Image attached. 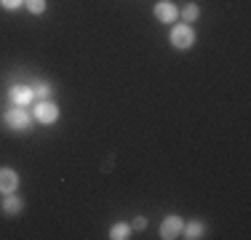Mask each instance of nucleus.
<instances>
[{"label":"nucleus","instance_id":"f257e3e1","mask_svg":"<svg viewBox=\"0 0 251 240\" xmlns=\"http://www.w3.org/2000/svg\"><path fill=\"white\" fill-rule=\"evenodd\" d=\"M169 43L179 48V51H184V48H193L195 43V32H193V27H187V24H176L174 29H171V35H169Z\"/></svg>","mask_w":251,"mask_h":240},{"label":"nucleus","instance_id":"f03ea898","mask_svg":"<svg viewBox=\"0 0 251 240\" xmlns=\"http://www.w3.org/2000/svg\"><path fill=\"white\" fill-rule=\"evenodd\" d=\"M32 115L35 120H40V123H56V118H59V110H56V104L49 99H38V104L32 107Z\"/></svg>","mask_w":251,"mask_h":240},{"label":"nucleus","instance_id":"7ed1b4c3","mask_svg":"<svg viewBox=\"0 0 251 240\" xmlns=\"http://www.w3.org/2000/svg\"><path fill=\"white\" fill-rule=\"evenodd\" d=\"M3 120H5V125H8V128H14V131H27L29 128V120H32V118H29L22 107H14V110L5 112Z\"/></svg>","mask_w":251,"mask_h":240},{"label":"nucleus","instance_id":"20e7f679","mask_svg":"<svg viewBox=\"0 0 251 240\" xmlns=\"http://www.w3.org/2000/svg\"><path fill=\"white\" fill-rule=\"evenodd\" d=\"M155 19H158L160 24H171L179 19V8L174 3H169V0H163V3L155 5Z\"/></svg>","mask_w":251,"mask_h":240},{"label":"nucleus","instance_id":"39448f33","mask_svg":"<svg viewBox=\"0 0 251 240\" xmlns=\"http://www.w3.org/2000/svg\"><path fill=\"white\" fill-rule=\"evenodd\" d=\"M182 219L179 216H169V219H163V224H160V238L163 240H174L179 238V232H182Z\"/></svg>","mask_w":251,"mask_h":240},{"label":"nucleus","instance_id":"423d86ee","mask_svg":"<svg viewBox=\"0 0 251 240\" xmlns=\"http://www.w3.org/2000/svg\"><path fill=\"white\" fill-rule=\"evenodd\" d=\"M16 187H19V176H16V171H11V168H0V192L8 195V192H14Z\"/></svg>","mask_w":251,"mask_h":240},{"label":"nucleus","instance_id":"0eeeda50","mask_svg":"<svg viewBox=\"0 0 251 240\" xmlns=\"http://www.w3.org/2000/svg\"><path fill=\"white\" fill-rule=\"evenodd\" d=\"M22 206H25V203L19 200V197L14 195V192H8V195H5V200H3V214H8V216H16L22 211Z\"/></svg>","mask_w":251,"mask_h":240},{"label":"nucleus","instance_id":"6e6552de","mask_svg":"<svg viewBox=\"0 0 251 240\" xmlns=\"http://www.w3.org/2000/svg\"><path fill=\"white\" fill-rule=\"evenodd\" d=\"M32 88H19V86H14L11 88V99L16 101V107H25V104H29V99H32Z\"/></svg>","mask_w":251,"mask_h":240},{"label":"nucleus","instance_id":"1a4fd4ad","mask_svg":"<svg viewBox=\"0 0 251 240\" xmlns=\"http://www.w3.org/2000/svg\"><path fill=\"white\" fill-rule=\"evenodd\" d=\"M182 230H184V238H187V240L203 238V224H201V221H190L187 227H182Z\"/></svg>","mask_w":251,"mask_h":240},{"label":"nucleus","instance_id":"9d476101","mask_svg":"<svg viewBox=\"0 0 251 240\" xmlns=\"http://www.w3.org/2000/svg\"><path fill=\"white\" fill-rule=\"evenodd\" d=\"M179 16H182L184 22H195V19H198V16H201V8H198V5H195V3H187V5H184V8H182V11H179Z\"/></svg>","mask_w":251,"mask_h":240},{"label":"nucleus","instance_id":"9b49d317","mask_svg":"<svg viewBox=\"0 0 251 240\" xmlns=\"http://www.w3.org/2000/svg\"><path fill=\"white\" fill-rule=\"evenodd\" d=\"M128 235H131V227L123 224V221H121V224H115V227L110 230V238H112V240H123V238H128Z\"/></svg>","mask_w":251,"mask_h":240},{"label":"nucleus","instance_id":"f8f14e48","mask_svg":"<svg viewBox=\"0 0 251 240\" xmlns=\"http://www.w3.org/2000/svg\"><path fill=\"white\" fill-rule=\"evenodd\" d=\"M25 3H27L29 14H43L46 11V0H25Z\"/></svg>","mask_w":251,"mask_h":240},{"label":"nucleus","instance_id":"ddd939ff","mask_svg":"<svg viewBox=\"0 0 251 240\" xmlns=\"http://www.w3.org/2000/svg\"><path fill=\"white\" fill-rule=\"evenodd\" d=\"M49 91H51V88L46 86V83H38V86L32 88V94L38 96V99H46V96H49Z\"/></svg>","mask_w":251,"mask_h":240},{"label":"nucleus","instance_id":"4468645a","mask_svg":"<svg viewBox=\"0 0 251 240\" xmlns=\"http://www.w3.org/2000/svg\"><path fill=\"white\" fill-rule=\"evenodd\" d=\"M25 3V0H0V5L3 8H8V11H14V8H19V5Z\"/></svg>","mask_w":251,"mask_h":240},{"label":"nucleus","instance_id":"2eb2a0df","mask_svg":"<svg viewBox=\"0 0 251 240\" xmlns=\"http://www.w3.org/2000/svg\"><path fill=\"white\" fill-rule=\"evenodd\" d=\"M145 227H147V221L142 219V216H136V219H134V230H145Z\"/></svg>","mask_w":251,"mask_h":240}]
</instances>
